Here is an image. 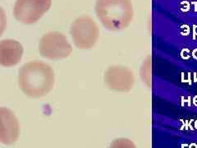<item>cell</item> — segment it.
<instances>
[{"mask_svg":"<svg viewBox=\"0 0 197 148\" xmlns=\"http://www.w3.org/2000/svg\"><path fill=\"white\" fill-rule=\"evenodd\" d=\"M54 72L41 61H30L21 67L18 73V85L21 91L30 98L45 96L54 88Z\"/></svg>","mask_w":197,"mask_h":148,"instance_id":"obj_1","label":"cell"},{"mask_svg":"<svg viewBox=\"0 0 197 148\" xmlns=\"http://www.w3.org/2000/svg\"><path fill=\"white\" fill-rule=\"evenodd\" d=\"M95 12L103 25L110 31L125 28L132 16L130 0H97Z\"/></svg>","mask_w":197,"mask_h":148,"instance_id":"obj_2","label":"cell"},{"mask_svg":"<svg viewBox=\"0 0 197 148\" xmlns=\"http://www.w3.org/2000/svg\"><path fill=\"white\" fill-rule=\"evenodd\" d=\"M39 51L41 56L45 58L59 60L68 57L72 48L63 33L50 31L44 34L40 40Z\"/></svg>","mask_w":197,"mask_h":148,"instance_id":"obj_3","label":"cell"},{"mask_svg":"<svg viewBox=\"0 0 197 148\" xmlns=\"http://www.w3.org/2000/svg\"><path fill=\"white\" fill-rule=\"evenodd\" d=\"M70 34L77 48L89 49L95 45L100 31L92 18L82 16L73 21L70 29Z\"/></svg>","mask_w":197,"mask_h":148,"instance_id":"obj_4","label":"cell"},{"mask_svg":"<svg viewBox=\"0 0 197 148\" xmlns=\"http://www.w3.org/2000/svg\"><path fill=\"white\" fill-rule=\"evenodd\" d=\"M52 6V0H17L13 8L15 19L25 25L36 23Z\"/></svg>","mask_w":197,"mask_h":148,"instance_id":"obj_5","label":"cell"},{"mask_svg":"<svg viewBox=\"0 0 197 148\" xmlns=\"http://www.w3.org/2000/svg\"><path fill=\"white\" fill-rule=\"evenodd\" d=\"M105 84L110 90L120 92L130 90L134 84V75L127 68L112 66L105 74Z\"/></svg>","mask_w":197,"mask_h":148,"instance_id":"obj_6","label":"cell"},{"mask_svg":"<svg viewBox=\"0 0 197 148\" xmlns=\"http://www.w3.org/2000/svg\"><path fill=\"white\" fill-rule=\"evenodd\" d=\"M20 125L17 116L7 107H0V142L13 145L19 137Z\"/></svg>","mask_w":197,"mask_h":148,"instance_id":"obj_7","label":"cell"},{"mask_svg":"<svg viewBox=\"0 0 197 148\" xmlns=\"http://www.w3.org/2000/svg\"><path fill=\"white\" fill-rule=\"evenodd\" d=\"M24 49L19 41L7 39L0 41V66L11 68L18 64L23 56Z\"/></svg>","mask_w":197,"mask_h":148,"instance_id":"obj_8","label":"cell"},{"mask_svg":"<svg viewBox=\"0 0 197 148\" xmlns=\"http://www.w3.org/2000/svg\"><path fill=\"white\" fill-rule=\"evenodd\" d=\"M109 148H135L133 144L126 139L115 140Z\"/></svg>","mask_w":197,"mask_h":148,"instance_id":"obj_9","label":"cell"},{"mask_svg":"<svg viewBox=\"0 0 197 148\" xmlns=\"http://www.w3.org/2000/svg\"><path fill=\"white\" fill-rule=\"evenodd\" d=\"M7 24H8V21H7L6 13L4 8L0 6V36L5 31V30L7 28Z\"/></svg>","mask_w":197,"mask_h":148,"instance_id":"obj_10","label":"cell"}]
</instances>
